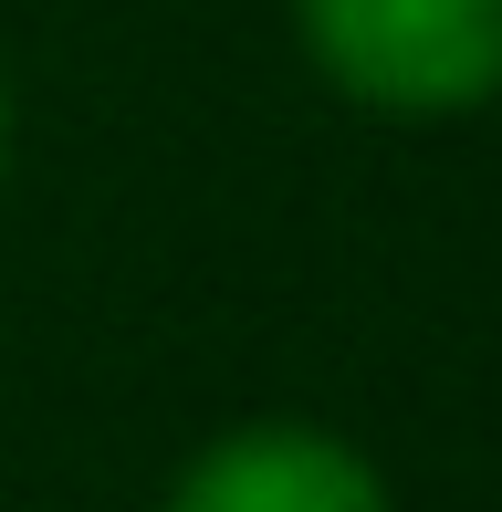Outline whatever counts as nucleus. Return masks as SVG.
Returning a JSON list of instances; mask_svg holds the SVG:
<instances>
[{
	"mask_svg": "<svg viewBox=\"0 0 502 512\" xmlns=\"http://www.w3.org/2000/svg\"><path fill=\"white\" fill-rule=\"evenodd\" d=\"M293 53L377 126H461L502 105V0H293Z\"/></svg>",
	"mask_w": 502,
	"mask_h": 512,
	"instance_id": "nucleus-1",
	"label": "nucleus"
},
{
	"mask_svg": "<svg viewBox=\"0 0 502 512\" xmlns=\"http://www.w3.org/2000/svg\"><path fill=\"white\" fill-rule=\"evenodd\" d=\"M157 512H398V502H387V471L367 460L356 429L262 408L199 439L168 471Z\"/></svg>",
	"mask_w": 502,
	"mask_h": 512,
	"instance_id": "nucleus-2",
	"label": "nucleus"
},
{
	"mask_svg": "<svg viewBox=\"0 0 502 512\" xmlns=\"http://www.w3.org/2000/svg\"><path fill=\"white\" fill-rule=\"evenodd\" d=\"M11 168H21V63L0 42V189H11Z\"/></svg>",
	"mask_w": 502,
	"mask_h": 512,
	"instance_id": "nucleus-3",
	"label": "nucleus"
}]
</instances>
